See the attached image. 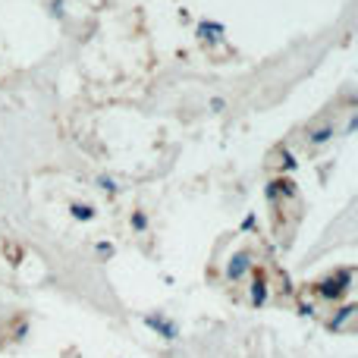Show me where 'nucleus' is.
I'll list each match as a JSON object with an SVG mask.
<instances>
[{"label": "nucleus", "instance_id": "nucleus-3", "mask_svg": "<svg viewBox=\"0 0 358 358\" xmlns=\"http://www.w3.org/2000/svg\"><path fill=\"white\" fill-rule=\"evenodd\" d=\"M145 327H151L155 334H161L167 343H173L176 336H179V327H176V324L167 321V317H161V315H148V317H145Z\"/></svg>", "mask_w": 358, "mask_h": 358}, {"label": "nucleus", "instance_id": "nucleus-2", "mask_svg": "<svg viewBox=\"0 0 358 358\" xmlns=\"http://www.w3.org/2000/svg\"><path fill=\"white\" fill-rule=\"evenodd\" d=\"M252 264H255L252 252H236L233 258H229V264H227V277L236 283V280H242L248 271H252Z\"/></svg>", "mask_w": 358, "mask_h": 358}, {"label": "nucleus", "instance_id": "nucleus-1", "mask_svg": "<svg viewBox=\"0 0 358 358\" xmlns=\"http://www.w3.org/2000/svg\"><path fill=\"white\" fill-rule=\"evenodd\" d=\"M349 286H352V271H340V273H334V277H327V280H321V283H317V296L336 302V299L346 296Z\"/></svg>", "mask_w": 358, "mask_h": 358}, {"label": "nucleus", "instance_id": "nucleus-8", "mask_svg": "<svg viewBox=\"0 0 358 358\" xmlns=\"http://www.w3.org/2000/svg\"><path fill=\"white\" fill-rule=\"evenodd\" d=\"M69 210H73V217H76V220H92V217H94V210L88 208V204H73V208H69Z\"/></svg>", "mask_w": 358, "mask_h": 358}, {"label": "nucleus", "instance_id": "nucleus-7", "mask_svg": "<svg viewBox=\"0 0 358 358\" xmlns=\"http://www.w3.org/2000/svg\"><path fill=\"white\" fill-rule=\"evenodd\" d=\"M330 136H334V126H324V129H317V132H308L311 145H324Z\"/></svg>", "mask_w": 358, "mask_h": 358}, {"label": "nucleus", "instance_id": "nucleus-9", "mask_svg": "<svg viewBox=\"0 0 358 358\" xmlns=\"http://www.w3.org/2000/svg\"><path fill=\"white\" fill-rule=\"evenodd\" d=\"M132 227H136L138 233H145V229H148V217H145L142 210H138V214H132Z\"/></svg>", "mask_w": 358, "mask_h": 358}, {"label": "nucleus", "instance_id": "nucleus-11", "mask_svg": "<svg viewBox=\"0 0 358 358\" xmlns=\"http://www.w3.org/2000/svg\"><path fill=\"white\" fill-rule=\"evenodd\" d=\"M98 185H101V189H107V192L117 189V185H113V179H107V176H101V179H98Z\"/></svg>", "mask_w": 358, "mask_h": 358}, {"label": "nucleus", "instance_id": "nucleus-10", "mask_svg": "<svg viewBox=\"0 0 358 358\" xmlns=\"http://www.w3.org/2000/svg\"><path fill=\"white\" fill-rule=\"evenodd\" d=\"M98 255H101V258H110V255H113V245H107V242H98Z\"/></svg>", "mask_w": 358, "mask_h": 358}, {"label": "nucleus", "instance_id": "nucleus-5", "mask_svg": "<svg viewBox=\"0 0 358 358\" xmlns=\"http://www.w3.org/2000/svg\"><path fill=\"white\" fill-rule=\"evenodd\" d=\"M220 35H223V25L220 22H201V25H198V38H201V41H217Z\"/></svg>", "mask_w": 358, "mask_h": 358}, {"label": "nucleus", "instance_id": "nucleus-6", "mask_svg": "<svg viewBox=\"0 0 358 358\" xmlns=\"http://www.w3.org/2000/svg\"><path fill=\"white\" fill-rule=\"evenodd\" d=\"M352 315H355V305H346V308H343L340 315H336L334 321H330V330H343V327L349 324V317H352Z\"/></svg>", "mask_w": 358, "mask_h": 358}, {"label": "nucleus", "instance_id": "nucleus-4", "mask_svg": "<svg viewBox=\"0 0 358 358\" xmlns=\"http://www.w3.org/2000/svg\"><path fill=\"white\" fill-rule=\"evenodd\" d=\"M248 302L255 305V308H261V305L267 302V280L264 277H258L252 283V292H248Z\"/></svg>", "mask_w": 358, "mask_h": 358}, {"label": "nucleus", "instance_id": "nucleus-12", "mask_svg": "<svg viewBox=\"0 0 358 358\" xmlns=\"http://www.w3.org/2000/svg\"><path fill=\"white\" fill-rule=\"evenodd\" d=\"M223 104H227L223 98H214V101H210V110H223Z\"/></svg>", "mask_w": 358, "mask_h": 358}]
</instances>
